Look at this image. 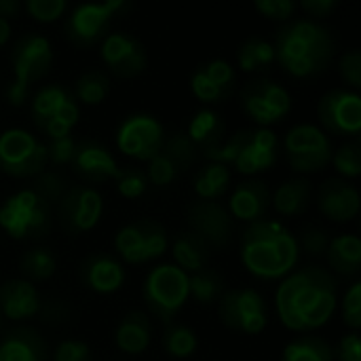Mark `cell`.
Here are the masks:
<instances>
[{
    "label": "cell",
    "instance_id": "obj_9",
    "mask_svg": "<svg viewBox=\"0 0 361 361\" xmlns=\"http://www.w3.org/2000/svg\"><path fill=\"white\" fill-rule=\"evenodd\" d=\"M283 150L290 167L305 178L326 169L334 152L330 135L319 125L311 123L294 125L283 140Z\"/></svg>",
    "mask_w": 361,
    "mask_h": 361
},
{
    "label": "cell",
    "instance_id": "obj_38",
    "mask_svg": "<svg viewBox=\"0 0 361 361\" xmlns=\"http://www.w3.org/2000/svg\"><path fill=\"white\" fill-rule=\"evenodd\" d=\"M74 99L76 104L85 106H99L110 95V78L102 70H87L78 76L74 85Z\"/></svg>",
    "mask_w": 361,
    "mask_h": 361
},
{
    "label": "cell",
    "instance_id": "obj_23",
    "mask_svg": "<svg viewBox=\"0 0 361 361\" xmlns=\"http://www.w3.org/2000/svg\"><path fill=\"white\" fill-rule=\"evenodd\" d=\"M269 207H271L269 186L256 178H250V180L237 184L233 188V192L228 197V205H226L231 218L241 220L245 224L262 220Z\"/></svg>",
    "mask_w": 361,
    "mask_h": 361
},
{
    "label": "cell",
    "instance_id": "obj_33",
    "mask_svg": "<svg viewBox=\"0 0 361 361\" xmlns=\"http://www.w3.org/2000/svg\"><path fill=\"white\" fill-rule=\"evenodd\" d=\"M275 63V47L267 38L252 36L237 49V66L241 72H264Z\"/></svg>",
    "mask_w": 361,
    "mask_h": 361
},
{
    "label": "cell",
    "instance_id": "obj_1",
    "mask_svg": "<svg viewBox=\"0 0 361 361\" xmlns=\"http://www.w3.org/2000/svg\"><path fill=\"white\" fill-rule=\"evenodd\" d=\"M279 322L298 334H313L324 328L338 309V281L317 264L292 271L275 292Z\"/></svg>",
    "mask_w": 361,
    "mask_h": 361
},
{
    "label": "cell",
    "instance_id": "obj_30",
    "mask_svg": "<svg viewBox=\"0 0 361 361\" xmlns=\"http://www.w3.org/2000/svg\"><path fill=\"white\" fill-rule=\"evenodd\" d=\"M313 197V184L305 176H296L292 180H286L277 186V190L271 195V205L279 216H300Z\"/></svg>",
    "mask_w": 361,
    "mask_h": 361
},
{
    "label": "cell",
    "instance_id": "obj_44",
    "mask_svg": "<svg viewBox=\"0 0 361 361\" xmlns=\"http://www.w3.org/2000/svg\"><path fill=\"white\" fill-rule=\"evenodd\" d=\"M23 6H25L27 15L32 19L40 21V23L57 21L68 11V2L66 0H27Z\"/></svg>",
    "mask_w": 361,
    "mask_h": 361
},
{
    "label": "cell",
    "instance_id": "obj_10",
    "mask_svg": "<svg viewBox=\"0 0 361 361\" xmlns=\"http://www.w3.org/2000/svg\"><path fill=\"white\" fill-rule=\"evenodd\" d=\"M47 165V146L32 131L11 127L0 133V171L13 178H36Z\"/></svg>",
    "mask_w": 361,
    "mask_h": 361
},
{
    "label": "cell",
    "instance_id": "obj_4",
    "mask_svg": "<svg viewBox=\"0 0 361 361\" xmlns=\"http://www.w3.org/2000/svg\"><path fill=\"white\" fill-rule=\"evenodd\" d=\"M13 80L4 89V97L11 106H21L27 97V89L47 76L53 66V47L47 36L25 34L17 40L11 53Z\"/></svg>",
    "mask_w": 361,
    "mask_h": 361
},
{
    "label": "cell",
    "instance_id": "obj_6",
    "mask_svg": "<svg viewBox=\"0 0 361 361\" xmlns=\"http://www.w3.org/2000/svg\"><path fill=\"white\" fill-rule=\"evenodd\" d=\"M51 226V207L32 190L23 188L0 205V228L15 241L40 239Z\"/></svg>",
    "mask_w": 361,
    "mask_h": 361
},
{
    "label": "cell",
    "instance_id": "obj_31",
    "mask_svg": "<svg viewBox=\"0 0 361 361\" xmlns=\"http://www.w3.org/2000/svg\"><path fill=\"white\" fill-rule=\"evenodd\" d=\"M224 131L226 125L222 121V116L212 110V108H201L199 112L192 114L188 127H186V135L188 140L195 144L197 150H203V154L212 148H216L218 144H222L224 140Z\"/></svg>",
    "mask_w": 361,
    "mask_h": 361
},
{
    "label": "cell",
    "instance_id": "obj_47",
    "mask_svg": "<svg viewBox=\"0 0 361 361\" xmlns=\"http://www.w3.org/2000/svg\"><path fill=\"white\" fill-rule=\"evenodd\" d=\"M44 146H47V161L55 167H63V165H70L74 159L76 140L72 135H63V137L49 140Z\"/></svg>",
    "mask_w": 361,
    "mask_h": 361
},
{
    "label": "cell",
    "instance_id": "obj_34",
    "mask_svg": "<svg viewBox=\"0 0 361 361\" xmlns=\"http://www.w3.org/2000/svg\"><path fill=\"white\" fill-rule=\"evenodd\" d=\"M281 361H336L334 347L317 334H302L286 345Z\"/></svg>",
    "mask_w": 361,
    "mask_h": 361
},
{
    "label": "cell",
    "instance_id": "obj_35",
    "mask_svg": "<svg viewBox=\"0 0 361 361\" xmlns=\"http://www.w3.org/2000/svg\"><path fill=\"white\" fill-rule=\"evenodd\" d=\"M19 271L23 275L21 279H25L30 283H34V281H47L57 271V258L44 245L30 247L27 252H23V256L19 260Z\"/></svg>",
    "mask_w": 361,
    "mask_h": 361
},
{
    "label": "cell",
    "instance_id": "obj_3",
    "mask_svg": "<svg viewBox=\"0 0 361 361\" xmlns=\"http://www.w3.org/2000/svg\"><path fill=\"white\" fill-rule=\"evenodd\" d=\"M275 61L294 78L322 74L334 59L332 32L309 17L288 21L275 36Z\"/></svg>",
    "mask_w": 361,
    "mask_h": 361
},
{
    "label": "cell",
    "instance_id": "obj_51",
    "mask_svg": "<svg viewBox=\"0 0 361 361\" xmlns=\"http://www.w3.org/2000/svg\"><path fill=\"white\" fill-rule=\"evenodd\" d=\"M334 360L361 361V341L357 332H349L338 341V345L334 349Z\"/></svg>",
    "mask_w": 361,
    "mask_h": 361
},
{
    "label": "cell",
    "instance_id": "obj_43",
    "mask_svg": "<svg viewBox=\"0 0 361 361\" xmlns=\"http://www.w3.org/2000/svg\"><path fill=\"white\" fill-rule=\"evenodd\" d=\"M116 182V190L121 197L125 199H137L148 190V178L142 169L137 167H125L118 171V176L114 178Z\"/></svg>",
    "mask_w": 361,
    "mask_h": 361
},
{
    "label": "cell",
    "instance_id": "obj_22",
    "mask_svg": "<svg viewBox=\"0 0 361 361\" xmlns=\"http://www.w3.org/2000/svg\"><path fill=\"white\" fill-rule=\"evenodd\" d=\"M80 279L95 294H116L123 288L127 275L118 258L106 252H95L80 264Z\"/></svg>",
    "mask_w": 361,
    "mask_h": 361
},
{
    "label": "cell",
    "instance_id": "obj_49",
    "mask_svg": "<svg viewBox=\"0 0 361 361\" xmlns=\"http://www.w3.org/2000/svg\"><path fill=\"white\" fill-rule=\"evenodd\" d=\"M53 361H93V351L85 341L66 338L55 347Z\"/></svg>",
    "mask_w": 361,
    "mask_h": 361
},
{
    "label": "cell",
    "instance_id": "obj_27",
    "mask_svg": "<svg viewBox=\"0 0 361 361\" xmlns=\"http://www.w3.org/2000/svg\"><path fill=\"white\" fill-rule=\"evenodd\" d=\"M152 341V324L146 313L129 311L114 330L116 349L125 355H140L150 347Z\"/></svg>",
    "mask_w": 361,
    "mask_h": 361
},
{
    "label": "cell",
    "instance_id": "obj_42",
    "mask_svg": "<svg viewBox=\"0 0 361 361\" xmlns=\"http://www.w3.org/2000/svg\"><path fill=\"white\" fill-rule=\"evenodd\" d=\"M146 178H148V184H154V186H169L182 171L180 167L163 152L159 150L150 161H148V167H146Z\"/></svg>",
    "mask_w": 361,
    "mask_h": 361
},
{
    "label": "cell",
    "instance_id": "obj_12",
    "mask_svg": "<svg viewBox=\"0 0 361 361\" xmlns=\"http://www.w3.org/2000/svg\"><path fill=\"white\" fill-rule=\"evenodd\" d=\"M241 108L258 127L271 129V125L283 121L290 114L292 95L283 85L260 76L243 87Z\"/></svg>",
    "mask_w": 361,
    "mask_h": 361
},
{
    "label": "cell",
    "instance_id": "obj_29",
    "mask_svg": "<svg viewBox=\"0 0 361 361\" xmlns=\"http://www.w3.org/2000/svg\"><path fill=\"white\" fill-rule=\"evenodd\" d=\"M330 273L341 277H355L361 267V239L355 233H343L330 239L326 252Z\"/></svg>",
    "mask_w": 361,
    "mask_h": 361
},
{
    "label": "cell",
    "instance_id": "obj_32",
    "mask_svg": "<svg viewBox=\"0 0 361 361\" xmlns=\"http://www.w3.org/2000/svg\"><path fill=\"white\" fill-rule=\"evenodd\" d=\"M192 188L199 201H218L231 188V169L222 163L209 161L195 173Z\"/></svg>",
    "mask_w": 361,
    "mask_h": 361
},
{
    "label": "cell",
    "instance_id": "obj_11",
    "mask_svg": "<svg viewBox=\"0 0 361 361\" xmlns=\"http://www.w3.org/2000/svg\"><path fill=\"white\" fill-rule=\"evenodd\" d=\"M218 315L222 324L235 332L254 336L269 326V305L254 288H233L218 300Z\"/></svg>",
    "mask_w": 361,
    "mask_h": 361
},
{
    "label": "cell",
    "instance_id": "obj_53",
    "mask_svg": "<svg viewBox=\"0 0 361 361\" xmlns=\"http://www.w3.org/2000/svg\"><path fill=\"white\" fill-rule=\"evenodd\" d=\"M21 11V2L19 0H0V17L8 19L13 15H17Z\"/></svg>",
    "mask_w": 361,
    "mask_h": 361
},
{
    "label": "cell",
    "instance_id": "obj_13",
    "mask_svg": "<svg viewBox=\"0 0 361 361\" xmlns=\"http://www.w3.org/2000/svg\"><path fill=\"white\" fill-rule=\"evenodd\" d=\"M165 142L163 123L148 112H133L116 129V148L135 161H150Z\"/></svg>",
    "mask_w": 361,
    "mask_h": 361
},
{
    "label": "cell",
    "instance_id": "obj_14",
    "mask_svg": "<svg viewBox=\"0 0 361 361\" xmlns=\"http://www.w3.org/2000/svg\"><path fill=\"white\" fill-rule=\"evenodd\" d=\"M127 6L125 0H106V2H85L70 11L66 32L68 38L80 47L102 42L108 34V27L118 11Z\"/></svg>",
    "mask_w": 361,
    "mask_h": 361
},
{
    "label": "cell",
    "instance_id": "obj_45",
    "mask_svg": "<svg viewBox=\"0 0 361 361\" xmlns=\"http://www.w3.org/2000/svg\"><path fill=\"white\" fill-rule=\"evenodd\" d=\"M341 309L345 324L351 328V332H357L361 328V281H353L347 288L341 300Z\"/></svg>",
    "mask_w": 361,
    "mask_h": 361
},
{
    "label": "cell",
    "instance_id": "obj_21",
    "mask_svg": "<svg viewBox=\"0 0 361 361\" xmlns=\"http://www.w3.org/2000/svg\"><path fill=\"white\" fill-rule=\"evenodd\" d=\"M360 205L361 199L357 186L343 178H330L319 186L317 207L328 220L336 224H347L355 220L360 214Z\"/></svg>",
    "mask_w": 361,
    "mask_h": 361
},
{
    "label": "cell",
    "instance_id": "obj_2",
    "mask_svg": "<svg viewBox=\"0 0 361 361\" xmlns=\"http://www.w3.org/2000/svg\"><path fill=\"white\" fill-rule=\"evenodd\" d=\"M239 254L250 275L264 281L288 277L300 260L298 237L283 222L264 218L245 226Z\"/></svg>",
    "mask_w": 361,
    "mask_h": 361
},
{
    "label": "cell",
    "instance_id": "obj_26",
    "mask_svg": "<svg viewBox=\"0 0 361 361\" xmlns=\"http://www.w3.org/2000/svg\"><path fill=\"white\" fill-rule=\"evenodd\" d=\"M169 252L171 258L180 271H184L186 275H192L197 271H203L209 267L212 260V247L192 231H182L178 233L171 241H169Z\"/></svg>",
    "mask_w": 361,
    "mask_h": 361
},
{
    "label": "cell",
    "instance_id": "obj_48",
    "mask_svg": "<svg viewBox=\"0 0 361 361\" xmlns=\"http://www.w3.org/2000/svg\"><path fill=\"white\" fill-rule=\"evenodd\" d=\"M338 74L341 78L349 85V89L357 91L361 87V51L360 49H349L345 55L338 59Z\"/></svg>",
    "mask_w": 361,
    "mask_h": 361
},
{
    "label": "cell",
    "instance_id": "obj_20",
    "mask_svg": "<svg viewBox=\"0 0 361 361\" xmlns=\"http://www.w3.org/2000/svg\"><path fill=\"white\" fill-rule=\"evenodd\" d=\"M235 82H237V74L231 61L209 59L192 72L190 91L199 102L207 106H216L222 104L226 97H231Z\"/></svg>",
    "mask_w": 361,
    "mask_h": 361
},
{
    "label": "cell",
    "instance_id": "obj_7",
    "mask_svg": "<svg viewBox=\"0 0 361 361\" xmlns=\"http://www.w3.org/2000/svg\"><path fill=\"white\" fill-rule=\"evenodd\" d=\"M80 108L74 95L61 85H44L32 97V121L49 140L72 135L78 125Z\"/></svg>",
    "mask_w": 361,
    "mask_h": 361
},
{
    "label": "cell",
    "instance_id": "obj_40",
    "mask_svg": "<svg viewBox=\"0 0 361 361\" xmlns=\"http://www.w3.org/2000/svg\"><path fill=\"white\" fill-rule=\"evenodd\" d=\"M161 150L180 167V171L188 169L192 165L195 157H197V148H195V144L188 140V135L184 131H178V133L165 137Z\"/></svg>",
    "mask_w": 361,
    "mask_h": 361
},
{
    "label": "cell",
    "instance_id": "obj_39",
    "mask_svg": "<svg viewBox=\"0 0 361 361\" xmlns=\"http://www.w3.org/2000/svg\"><path fill=\"white\" fill-rule=\"evenodd\" d=\"M330 163L334 165V169L338 171V176L343 180H355L361 176V146L357 140L345 142L343 146H338L332 152Z\"/></svg>",
    "mask_w": 361,
    "mask_h": 361
},
{
    "label": "cell",
    "instance_id": "obj_15",
    "mask_svg": "<svg viewBox=\"0 0 361 361\" xmlns=\"http://www.w3.org/2000/svg\"><path fill=\"white\" fill-rule=\"evenodd\" d=\"M279 154V140L273 129L256 127V129H241L239 131V146L233 161V169L241 176H258L269 171L277 163Z\"/></svg>",
    "mask_w": 361,
    "mask_h": 361
},
{
    "label": "cell",
    "instance_id": "obj_52",
    "mask_svg": "<svg viewBox=\"0 0 361 361\" xmlns=\"http://www.w3.org/2000/svg\"><path fill=\"white\" fill-rule=\"evenodd\" d=\"M300 6L311 15L309 19L319 21V19H326L328 15H332V11L338 6V0H302Z\"/></svg>",
    "mask_w": 361,
    "mask_h": 361
},
{
    "label": "cell",
    "instance_id": "obj_18",
    "mask_svg": "<svg viewBox=\"0 0 361 361\" xmlns=\"http://www.w3.org/2000/svg\"><path fill=\"white\" fill-rule=\"evenodd\" d=\"M99 57L104 66L121 78L140 76L148 66L146 47L142 44V40L127 32L106 34L99 44Z\"/></svg>",
    "mask_w": 361,
    "mask_h": 361
},
{
    "label": "cell",
    "instance_id": "obj_8",
    "mask_svg": "<svg viewBox=\"0 0 361 361\" xmlns=\"http://www.w3.org/2000/svg\"><path fill=\"white\" fill-rule=\"evenodd\" d=\"M114 250L127 264H146L167 254L169 235L165 226L150 218L123 224L114 235Z\"/></svg>",
    "mask_w": 361,
    "mask_h": 361
},
{
    "label": "cell",
    "instance_id": "obj_36",
    "mask_svg": "<svg viewBox=\"0 0 361 361\" xmlns=\"http://www.w3.org/2000/svg\"><path fill=\"white\" fill-rule=\"evenodd\" d=\"M224 292H226V286H224L222 275L209 267L188 275V294L199 305H214L222 298Z\"/></svg>",
    "mask_w": 361,
    "mask_h": 361
},
{
    "label": "cell",
    "instance_id": "obj_55",
    "mask_svg": "<svg viewBox=\"0 0 361 361\" xmlns=\"http://www.w3.org/2000/svg\"><path fill=\"white\" fill-rule=\"evenodd\" d=\"M0 330H2V317H0Z\"/></svg>",
    "mask_w": 361,
    "mask_h": 361
},
{
    "label": "cell",
    "instance_id": "obj_28",
    "mask_svg": "<svg viewBox=\"0 0 361 361\" xmlns=\"http://www.w3.org/2000/svg\"><path fill=\"white\" fill-rule=\"evenodd\" d=\"M0 361H47V345L32 328H15L0 341Z\"/></svg>",
    "mask_w": 361,
    "mask_h": 361
},
{
    "label": "cell",
    "instance_id": "obj_41",
    "mask_svg": "<svg viewBox=\"0 0 361 361\" xmlns=\"http://www.w3.org/2000/svg\"><path fill=\"white\" fill-rule=\"evenodd\" d=\"M32 190H34L49 207H53V205H57L59 199L63 197V192H66V182H63V178H61L57 171L44 169L42 173H38V176L34 178Z\"/></svg>",
    "mask_w": 361,
    "mask_h": 361
},
{
    "label": "cell",
    "instance_id": "obj_19",
    "mask_svg": "<svg viewBox=\"0 0 361 361\" xmlns=\"http://www.w3.org/2000/svg\"><path fill=\"white\" fill-rule=\"evenodd\" d=\"M188 231L209 247H224L233 237V218L226 205L218 201H197L188 207Z\"/></svg>",
    "mask_w": 361,
    "mask_h": 361
},
{
    "label": "cell",
    "instance_id": "obj_54",
    "mask_svg": "<svg viewBox=\"0 0 361 361\" xmlns=\"http://www.w3.org/2000/svg\"><path fill=\"white\" fill-rule=\"evenodd\" d=\"M11 38V21L0 17V47H4Z\"/></svg>",
    "mask_w": 361,
    "mask_h": 361
},
{
    "label": "cell",
    "instance_id": "obj_17",
    "mask_svg": "<svg viewBox=\"0 0 361 361\" xmlns=\"http://www.w3.org/2000/svg\"><path fill=\"white\" fill-rule=\"evenodd\" d=\"M57 214H59L61 226L68 233L72 235L89 233L102 220L104 199L99 190L91 186H72V188H66L63 197L59 199Z\"/></svg>",
    "mask_w": 361,
    "mask_h": 361
},
{
    "label": "cell",
    "instance_id": "obj_16",
    "mask_svg": "<svg viewBox=\"0 0 361 361\" xmlns=\"http://www.w3.org/2000/svg\"><path fill=\"white\" fill-rule=\"evenodd\" d=\"M317 116L326 133L357 135L361 129V95L353 89H332L322 95Z\"/></svg>",
    "mask_w": 361,
    "mask_h": 361
},
{
    "label": "cell",
    "instance_id": "obj_46",
    "mask_svg": "<svg viewBox=\"0 0 361 361\" xmlns=\"http://www.w3.org/2000/svg\"><path fill=\"white\" fill-rule=\"evenodd\" d=\"M330 239H332V237H330L324 228L311 226V228H307V231L300 235V239H298V250H300V254L305 252V254L311 256V258H326Z\"/></svg>",
    "mask_w": 361,
    "mask_h": 361
},
{
    "label": "cell",
    "instance_id": "obj_25",
    "mask_svg": "<svg viewBox=\"0 0 361 361\" xmlns=\"http://www.w3.org/2000/svg\"><path fill=\"white\" fill-rule=\"evenodd\" d=\"M72 165L82 178H87L91 182L114 180L121 171L112 152L102 142H95V140L76 142Z\"/></svg>",
    "mask_w": 361,
    "mask_h": 361
},
{
    "label": "cell",
    "instance_id": "obj_50",
    "mask_svg": "<svg viewBox=\"0 0 361 361\" xmlns=\"http://www.w3.org/2000/svg\"><path fill=\"white\" fill-rule=\"evenodd\" d=\"M254 8L262 13L267 19L273 21H290V17L296 13L298 4L294 0H256Z\"/></svg>",
    "mask_w": 361,
    "mask_h": 361
},
{
    "label": "cell",
    "instance_id": "obj_37",
    "mask_svg": "<svg viewBox=\"0 0 361 361\" xmlns=\"http://www.w3.org/2000/svg\"><path fill=\"white\" fill-rule=\"evenodd\" d=\"M199 336L186 324H167L163 332V349L173 360H188L197 353Z\"/></svg>",
    "mask_w": 361,
    "mask_h": 361
},
{
    "label": "cell",
    "instance_id": "obj_5",
    "mask_svg": "<svg viewBox=\"0 0 361 361\" xmlns=\"http://www.w3.org/2000/svg\"><path fill=\"white\" fill-rule=\"evenodd\" d=\"M142 298L154 317L171 324V319L184 309L190 298L188 275L171 262L157 264L148 271L144 279Z\"/></svg>",
    "mask_w": 361,
    "mask_h": 361
},
{
    "label": "cell",
    "instance_id": "obj_24",
    "mask_svg": "<svg viewBox=\"0 0 361 361\" xmlns=\"http://www.w3.org/2000/svg\"><path fill=\"white\" fill-rule=\"evenodd\" d=\"M42 302L34 283L17 277L0 286V317L11 322L32 319L40 313Z\"/></svg>",
    "mask_w": 361,
    "mask_h": 361
}]
</instances>
